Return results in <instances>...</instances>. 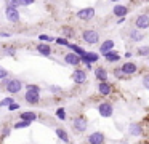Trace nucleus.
I'll return each mask as SVG.
<instances>
[{
    "label": "nucleus",
    "mask_w": 149,
    "mask_h": 144,
    "mask_svg": "<svg viewBox=\"0 0 149 144\" xmlns=\"http://www.w3.org/2000/svg\"><path fill=\"white\" fill-rule=\"evenodd\" d=\"M72 127H74L75 133H84L85 130L88 128V120L85 115H75L72 118Z\"/></svg>",
    "instance_id": "obj_1"
},
{
    "label": "nucleus",
    "mask_w": 149,
    "mask_h": 144,
    "mask_svg": "<svg viewBox=\"0 0 149 144\" xmlns=\"http://www.w3.org/2000/svg\"><path fill=\"white\" fill-rule=\"evenodd\" d=\"M95 15H96V10H95L93 6H85V8H80L75 13V16H77L80 21H91V19L95 18Z\"/></svg>",
    "instance_id": "obj_2"
},
{
    "label": "nucleus",
    "mask_w": 149,
    "mask_h": 144,
    "mask_svg": "<svg viewBox=\"0 0 149 144\" xmlns=\"http://www.w3.org/2000/svg\"><path fill=\"white\" fill-rule=\"evenodd\" d=\"M82 38H84V42L88 45H96L98 42H100V34H98L96 31H93V29H85V31L82 32Z\"/></svg>",
    "instance_id": "obj_3"
},
{
    "label": "nucleus",
    "mask_w": 149,
    "mask_h": 144,
    "mask_svg": "<svg viewBox=\"0 0 149 144\" xmlns=\"http://www.w3.org/2000/svg\"><path fill=\"white\" fill-rule=\"evenodd\" d=\"M23 90V82L19 79H8V83L5 85V91H8L10 95H18Z\"/></svg>",
    "instance_id": "obj_4"
},
{
    "label": "nucleus",
    "mask_w": 149,
    "mask_h": 144,
    "mask_svg": "<svg viewBox=\"0 0 149 144\" xmlns=\"http://www.w3.org/2000/svg\"><path fill=\"white\" fill-rule=\"evenodd\" d=\"M98 112H100V115H101V117H104V118L112 117V115H114V106H112V102H109V101L101 102V104L98 106Z\"/></svg>",
    "instance_id": "obj_5"
},
{
    "label": "nucleus",
    "mask_w": 149,
    "mask_h": 144,
    "mask_svg": "<svg viewBox=\"0 0 149 144\" xmlns=\"http://www.w3.org/2000/svg\"><path fill=\"white\" fill-rule=\"evenodd\" d=\"M71 77H72V80H74L77 85H82V83L87 82V70L80 69V67H75Z\"/></svg>",
    "instance_id": "obj_6"
},
{
    "label": "nucleus",
    "mask_w": 149,
    "mask_h": 144,
    "mask_svg": "<svg viewBox=\"0 0 149 144\" xmlns=\"http://www.w3.org/2000/svg\"><path fill=\"white\" fill-rule=\"evenodd\" d=\"M64 63L68 64V66H72V67H79L82 64L80 61V56H77V54L74 53V51H69V53L64 54Z\"/></svg>",
    "instance_id": "obj_7"
},
{
    "label": "nucleus",
    "mask_w": 149,
    "mask_h": 144,
    "mask_svg": "<svg viewBox=\"0 0 149 144\" xmlns=\"http://www.w3.org/2000/svg\"><path fill=\"white\" fill-rule=\"evenodd\" d=\"M5 16H7V19L10 22H19V19H21V15H19V10L18 8H11V6H7L5 8Z\"/></svg>",
    "instance_id": "obj_8"
},
{
    "label": "nucleus",
    "mask_w": 149,
    "mask_h": 144,
    "mask_svg": "<svg viewBox=\"0 0 149 144\" xmlns=\"http://www.w3.org/2000/svg\"><path fill=\"white\" fill-rule=\"evenodd\" d=\"M135 27L139 31H146L149 29V15H139L135 19Z\"/></svg>",
    "instance_id": "obj_9"
},
{
    "label": "nucleus",
    "mask_w": 149,
    "mask_h": 144,
    "mask_svg": "<svg viewBox=\"0 0 149 144\" xmlns=\"http://www.w3.org/2000/svg\"><path fill=\"white\" fill-rule=\"evenodd\" d=\"M104 141H106V138H104V133H101V131H93L87 138L88 144H104Z\"/></svg>",
    "instance_id": "obj_10"
},
{
    "label": "nucleus",
    "mask_w": 149,
    "mask_h": 144,
    "mask_svg": "<svg viewBox=\"0 0 149 144\" xmlns=\"http://www.w3.org/2000/svg\"><path fill=\"white\" fill-rule=\"evenodd\" d=\"M122 72L125 74L127 77H130V75H133V74H136L138 72V66H136L135 63H132V61H127L125 64H122Z\"/></svg>",
    "instance_id": "obj_11"
},
{
    "label": "nucleus",
    "mask_w": 149,
    "mask_h": 144,
    "mask_svg": "<svg viewBox=\"0 0 149 144\" xmlns=\"http://www.w3.org/2000/svg\"><path fill=\"white\" fill-rule=\"evenodd\" d=\"M114 91V86L111 85L109 82H100V85H98V93L100 95H103V96H109L111 93Z\"/></svg>",
    "instance_id": "obj_12"
},
{
    "label": "nucleus",
    "mask_w": 149,
    "mask_h": 144,
    "mask_svg": "<svg viewBox=\"0 0 149 144\" xmlns=\"http://www.w3.org/2000/svg\"><path fill=\"white\" fill-rule=\"evenodd\" d=\"M98 59H100V54L95 53V51H87V53H85V56L80 58V61H82V63H85V64H88V63L95 64Z\"/></svg>",
    "instance_id": "obj_13"
},
{
    "label": "nucleus",
    "mask_w": 149,
    "mask_h": 144,
    "mask_svg": "<svg viewBox=\"0 0 149 144\" xmlns=\"http://www.w3.org/2000/svg\"><path fill=\"white\" fill-rule=\"evenodd\" d=\"M112 13L116 16H119V18H125L127 15H128V6L125 5H120V3H116L112 8Z\"/></svg>",
    "instance_id": "obj_14"
},
{
    "label": "nucleus",
    "mask_w": 149,
    "mask_h": 144,
    "mask_svg": "<svg viewBox=\"0 0 149 144\" xmlns=\"http://www.w3.org/2000/svg\"><path fill=\"white\" fill-rule=\"evenodd\" d=\"M24 101L29 102V104H39L40 102V93L26 91V95H24Z\"/></svg>",
    "instance_id": "obj_15"
},
{
    "label": "nucleus",
    "mask_w": 149,
    "mask_h": 144,
    "mask_svg": "<svg viewBox=\"0 0 149 144\" xmlns=\"http://www.w3.org/2000/svg\"><path fill=\"white\" fill-rule=\"evenodd\" d=\"M114 47H116V43H114V40H112V38H107V40H104L103 43L100 45V53L104 56V54H106L107 51L114 50Z\"/></svg>",
    "instance_id": "obj_16"
},
{
    "label": "nucleus",
    "mask_w": 149,
    "mask_h": 144,
    "mask_svg": "<svg viewBox=\"0 0 149 144\" xmlns=\"http://www.w3.org/2000/svg\"><path fill=\"white\" fill-rule=\"evenodd\" d=\"M128 38L132 42H141L143 38H144V34H143V31H139V29H132V31L128 32Z\"/></svg>",
    "instance_id": "obj_17"
},
{
    "label": "nucleus",
    "mask_w": 149,
    "mask_h": 144,
    "mask_svg": "<svg viewBox=\"0 0 149 144\" xmlns=\"http://www.w3.org/2000/svg\"><path fill=\"white\" fill-rule=\"evenodd\" d=\"M128 133L135 138H139L143 134V125L141 123H132L128 127Z\"/></svg>",
    "instance_id": "obj_18"
},
{
    "label": "nucleus",
    "mask_w": 149,
    "mask_h": 144,
    "mask_svg": "<svg viewBox=\"0 0 149 144\" xmlns=\"http://www.w3.org/2000/svg\"><path fill=\"white\" fill-rule=\"evenodd\" d=\"M37 51H39L42 56H52V51L53 50H52V47H50L48 43H43V42H42V43L37 45Z\"/></svg>",
    "instance_id": "obj_19"
},
{
    "label": "nucleus",
    "mask_w": 149,
    "mask_h": 144,
    "mask_svg": "<svg viewBox=\"0 0 149 144\" xmlns=\"http://www.w3.org/2000/svg\"><path fill=\"white\" fill-rule=\"evenodd\" d=\"M95 77H96L100 82H106V80H107V70L104 69L103 66L96 67V69H95Z\"/></svg>",
    "instance_id": "obj_20"
},
{
    "label": "nucleus",
    "mask_w": 149,
    "mask_h": 144,
    "mask_svg": "<svg viewBox=\"0 0 149 144\" xmlns=\"http://www.w3.org/2000/svg\"><path fill=\"white\" fill-rule=\"evenodd\" d=\"M19 118H21V120H27V122L32 123V122L37 120V114H36V112H32V111H26V112H21Z\"/></svg>",
    "instance_id": "obj_21"
},
{
    "label": "nucleus",
    "mask_w": 149,
    "mask_h": 144,
    "mask_svg": "<svg viewBox=\"0 0 149 144\" xmlns=\"http://www.w3.org/2000/svg\"><path fill=\"white\" fill-rule=\"evenodd\" d=\"M104 59H106L107 63H117V61L120 59V56H119V53H117V51L111 50V51H107V53L104 54Z\"/></svg>",
    "instance_id": "obj_22"
},
{
    "label": "nucleus",
    "mask_w": 149,
    "mask_h": 144,
    "mask_svg": "<svg viewBox=\"0 0 149 144\" xmlns=\"http://www.w3.org/2000/svg\"><path fill=\"white\" fill-rule=\"evenodd\" d=\"M68 48H69V50H72L75 54H77V56H80V58L85 56V53H87V51H85L82 47H79V45H74V43H68Z\"/></svg>",
    "instance_id": "obj_23"
},
{
    "label": "nucleus",
    "mask_w": 149,
    "mask_h": 144,
    "mask_svg": "<svg viewBox=\"0 0 149 144\" xmlns=\"http://www.w3.org/2000/svg\"><path fill=\"white\" fill-rule=\"evenodd\" d=\"M55 131H56V136H58L63 143H66V144L69 143V134L66 133V130H63V128H56Z\"/></svg>",
    "instance_id": "obj_24"
},
{
    "label": "nucleus",
    "mask_w": 149,
    "mask_h": 144,
    "mask_svg": "<svg viewBox=\"0 0 149 144\" xmlns=\"http://www.w3.org/2000/svg\"><path fill=\"white\" fill-rule=\"evenodd\" d=\"M55 115H56L58 120H66V118H68V112H66L64 107H58L56 112H55Z\"/></svg>",
    "instance_id": "obj_25"
},
{
    "label": "nucleus",
    "mask_w": 149,
    "mask_h": 144,
    "mask_svg": "<svg viewBox=\"0 0 149 144\" xmlns=\"http://www.w3.org/2000/svg\"><path fill=\"white\" fill-rule=\"evenodd\" d=\"M11 134V127H8V125H5V127L0 128V138H8Z\"/></svg>",
    "instance_id": "obj_26"
},
{
    "label": "nucleus",
    "mask_w": 149,
    "mask_h": 144,
    "mask_svg": "<svg viewBox=\"0 0 149 144\" xmlns=\"http://www.w3.org/2000/svg\"><path fill=\"white\" fill-rule=\"evenodd\" d=\"M31 125V122H27V120H19V122H16V123L13 125V128L15 130H23V128H27Z\"/></svg>",
    "instance_id": "obj_27"
},
{
    "label": "nucleus",
    "mask_w": 149,
    "mask_h": 144,
    "mask_svg": "<svg viewBox=\"0 0 149 144\" xmlns=\"http://www.w3.org/2000/svg\"><path fill=\"white\" fill-rule=\"evenodd\" d=\"M11 102H15L13 96H8V98H3L2 101H0V107H8V106H10Z\"/></svg>",
    "instance_id": "obj_28"
},
{
    "label": "nucleus",
    "mask_w": 149,
    "mask_h": 144,
    "mask_svg": "<svg viewBox=\"0 0 149 144\" xmlns=\"http://www.w3.org/2000/svg\"><path fill=\"white\" fill-rule=\"evenodd\" d=\"M136 54L138 56H149V47H138Z\"/></svg>",
    "instance_id": "obj_29"
},
{
    "label": "nucleus",
    "mask_w": 149,
    "mask_h": 144,
    "mask_svg": "<svg viewBox=\"0 0 149 144\" xmlns=\"http://www.w3.org/2000/svg\"><path fill=\"white\" fill-rule=\"evenodd\" d=\"M26 91L40 93V86H39V85H36V83H29V85H26Z\"/></svg>",
    "instance_id": "obj_30"
},
{
    "label": "nucleus",
    "mask_w": 149,
    "mask_h": 144,
    "mask_svg": "<svg viewBox=\"0 0 149 144\" xmlns=\"http://www.w3.org/2000/svg\"><path fill=\"white\" fill-rule=\"evenodd\" d=\"M39 40L43 42V43H50V42H55V38H53V37H48V35H45V34H40V35H39Z\"/></svg>",
    "instance_id": "obj_31"
},
{
    "label": "nucleus",
    "mask_w": 149,
    "mask_h": 144,
    "mask_svg": "<svg viewBox=\"0 0 149 144\" xmlns=\"http://www.w3.org/2000/svg\"><path fill=\"white\" fill-rule=\"evenodd\" d=\"M114 77H116V79H128V77L122 72V69H119V67H117V69H114Z\"/></svg>",
    "instance_id": "obj_32"
},
{
    "label": "nucleus",
    "mask_w": 149,
    "mask_h": 144,
    "mask_svg": "<svg viewBox=\"0 0 149 144\" xmlns=\"http://www.w3.org/2000/svg\"><path fill=\"white\" fill-rule=\"evenodd\" d=\"M5 3H7V6H11V8H19L21 6V3L18 0H5Z\"/></svg>",
    "instance_id": "obj_33"
},
{
    "label": "nucleus",
    "mask_w": 149,
    "mask_h": 144,
    "mask_svg": "<svg viewBox=\"0 0 149 144\" xmlns=\"http://www.w3.org/2000/svg\"><path fill=\"white\" fill-rule=\"evenodd\" d=\"M55 42H56L58 45H61V47H68V43H69L66 37H56V38H55Z\"/></svg>",
    "instance_id": "obj_34"
},
{
    "label": "nucleus",
    "mask_w": 149,
    "mask_h": 144,
    "mask_svg": "<svg viewBox=\"0 0 149 144\" xmlns=\"http://www.w3.org/2000/svg\"><path fill=\"white\" fill-rule=\"evenodd\" d=\"M50 93H53V95H59V93L63 91L61 90V86H58V85H50Z\"/></svg>",
    "instance_id": "obj_35"
},
{
    "label": "nucleus",
    "mask_w": 149,
    "mask_h": 144,
    "mask_svg": "<svg viewBox=\"0 0 149 144\" xmlns=\"http://www.w3.org/2000/svg\"><path fill=\"white\" fill-rule=\"evenodd\" d=\"M143 86H144L146 90H149V72L144 74V77H143Z\"/></svg>",
    "instance_id": "obj_36"
},
{
    "label": "nucleus",
    "mask_w": 149,
    "mask_h": 144,
    "mask_svg": "<svg viewBox=\"0 0 149 144\" xmlns=\"http://www.w3.org/2000/svg\"><path fill=\"white\" fill-rule=\"evenodd\" d=\"M15 53H16L15 47H8V48H5V54H7V56H15Z\"/></svg>",
    "instance_id": "obj_37"
},
{
    "label": "nucleus",
    "mask_w": 149,
    "mask_h": 144,
    "mask_svg": "<svg viewBox=\"0 0 149 144\" xmlns=\"http://www.w3.org/2000/svg\"><path fill=\"white\" fill-rule=\"evenodd\" d=\"M7 77H8V70L5 69V67H2V66H0V80L7 79Z\"/></svg>",
    "instance_id": "obj_38"
},
{
    "label": "nucleus",
    "mask_w": 149,
    "mask_h": 144,
    "mask_svg": "<svg viewBox=\"0 0 149 144\" xmlns=\"http://www.w3.org/2000/svg\"><path fill=\"white\" fill-rule=\"evenodd\" d=\"M18 2L21 3V6H29L32 3H36V0H18Z\"/></svg>",
    "instance_id": "obj_39"
},
{
    "label": "nucleus",
    "mask_w": 149,
    "mask_h": 144,
    "mask_svg": "<svg viewBox=\"0 0 149 144\" xmlns=\"http://www.w3.org/2000/svg\"><path fill=\"white\" fill-rule=\"evenodd\" d=\"M7 109H8V111H11V112H13V111H18V109H19V104H18V102L15 101V102H11V104L8 106Z\"/></svg>",
    "instance_id": "obj_40"
},
{
    "label": "nucleus",
    "mask_w": 149,
    "mask_h": 144,
    "mask_svg": "<svg viewBox=\"0 0 149 144\" xmlns=\"http://www.w3.org/2000/svg\"><path fill=\"white\" fill-rule=\"evenodd\" d=\"M0 37H10V32H0Z\"/></svg>",
    "instance_id": "obj_41"
},
{
    "label": "nucleus",
    "mask_w": 149,
    "mask_h": 144,
    "mask_svg": "<svg viewBox=\"0 0 149 144\" xmlns=\"http://www.w3.org/2000/svg\"><path fill=\"white\" fill-rule=\"evenodd\" d=\"M85 66H87V69H88V70H91V69H93V64H90V63H88V64H85Z\"/></svg>",
    "instance_id": "obj_42"
},
{
    "label": "nucleus",
    "mask_w": 149,
    "mask_h": 144,
    "mask_svg": "<svg viewBox=\"0 0 149 144\" xmlns=\"http://www.w3.org/2000/svg\"><path fill=\"white\" fill-rule=\"evenodd\" d=\"M66 35H72V31H71V29H66Z\"/></svg>",
    "instance_id": "obj_43"
},
{
    "label": "nucleus",
    "mask_w": 149,
    "mask_h": 144,
    "mask_svg": "<svg viewBox=\"0 0 149 144\" xmlns=\"http://www.w3.org/2000/svg\"><path fill=\"white\" fill-rule=\"evenodd\" d=\"M109 2H112V3H119L120 0H109Z\"/></svg>",
    "instance_id": "obj_44"
}]
</instances>
